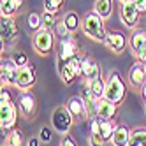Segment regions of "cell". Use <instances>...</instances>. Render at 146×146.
<instances>
[{
    "label": "cell",
    "mask_w": 146,
    "mask_h": 146,
    "mask_svg": "<svg viewBox=\"0 0 146 146\" xmlns=\"http://www.w3.org/2000/svg\"><path fill=\"white\" fill-rule=\"evenodd\" d=\"M104 46H106L111 53L114 55H121L125 49L129 48V35L123 32V30H108L106 40H104Z\"/></svg>",
    "instance_id": "7"
},
{
    "label": "cell",
    "mask_w": 146,
    "mask_h": 146,
    "mask_svg": "<svg viewBox=\"0 0 146 146\" xmlns=\"http://www.w3.org/2000/svg\"><path fill=\"white\" fill-rule=\"evenodd\" d=\"M25 144H27V137L21 129H13L5 134L4 146H25Z\"/></svg>",
    "instance_id": "22"
},
{
    "label": "cell",
    "mask_w": 146,
    "mask_h": 146,
    "mask_svg": "<svg viewBox=\"0 0 146 146\" xmlns=\"http://www.w3.org/2000/svg\"><path fill=\"white\" fill-rule=\"evenodd\" d=\"M81 32L85 34V37H88L93 42H100L104 44L108 35V28H106V19L102 16H99L95 11H88L81 19Z\"/></svg>",
    "instance_id": "1"
},
{
    "label": "cell",
    "mask_w": 146,
    "mask_h": 146,
    "mask_svg": "<svg viewBox=\"0 0 146 146\" xmlns=\"http://www.w3.org/2000/svg\"><path fill=\"white\" fill-rule=\"evenodd\" d=\"M85 85H88V86H90L92 93H93V95H95L97 99H104V93H106V85H108V79L104 78L102 74H100L99 78H95L93 81H88V83H85Z\"/></svg>",
    "instance_id": "24"
},
{
    "label": "cell",
    "mask_w": 146,
    "mask_h": 146,
    "mask_svg": "<svg viewBox=\"0 0 146 146\" xmlns=\"http://www.w3.org/2000/svg\"><path fill=\"white\" fill-rule=\"evenodd\" d=\"M62 18V21L65 23V27H67V30L72 34V35H76L79 30H81V19L83 18H79V14L76 13V11H72V9H69V11H65L64 14L60 16Z\"/></svg>",
    "instance_id": "19"
},
{
    "label": "cell",
    "mask_w": 146,
    "mask_h": 146,
    "mask_svg": "<svg viewBox=\"0 0 146 146\" xmlns=\"http://www.w3.org/2000/svg\"><path fill=\"white\" fill-rule=\"evenodd\" d=\"M60 146H78V143L74 141V137H72L70 134H67L65 137H64V141H62V144Z\"/></svg>",
    "instance_id": "36"
},
{
    "label": "cell",
    "mask_w": 146,
    "mask_h": 146,
    "mask_svg": "<svg viewBox=\"0 0 146 146\" xmlns=\"http://www.w3.org/2000/svg\"><path fill=\"white\" fill-rule=\"evenodd\" d=\"M5 2H9V0H0V4H5Z\"/></svg>",
    "instance_id": "41"
},
{
    "label": "cell",
    "mask_w": 146,
    "mask_h": 146,
    "mask_svg": "<svg viewBox=\"0 0 146 146\" xmlns=\"http://www.w3.org/2000/svg\"><path fill=\"white\" fill-rule=\"evenodd\" d=\"M58 21V18H56V13H51V11H44L42 13V23H44V28H53Z\"/></svg>",
    "instance_id": "34"
},
{
    "label": "cell",
    "mask_w": 146,
    "mask_h": 146,
    "mask_svg": "<svg viewBox=\"0 0 146 146\" xmlns=\"http://www.w3.org/2000/svg\"><path fill=\"white\" fill-rule=\"evenodd\" d=\"M25 146H40V139L39 135L35 137V135H30V137H27V144Z\"/></svg>",
    "instance_id": "37"
},
{
    "label": "cell",
    "mask_w": 146,
    "mask_h": 146,
    "mask_svg": "<svg viewBox=\"0 0 146 146\" xmlns=\"http://www.w3.org/2000/svg\"><path fill=\"white\" fill-rule=\"evenodd\" d=\"M99 76H100L99 62L95 58H92L90 55H81V78L85 79V83L93 81Z\"/></svg>",
    "instance_id": "13"
},
{
    "label": "cell",
    "mask_w": 146,
    "mask_h": 146,
    "mask_svg": "<svg viewBox=\"0 0 146 146\" xmlns=\"http://www.w3.org/2000/svg\"><path fill=\"white\" fill-rule=\"evenodd\" d=\"M118 114V106L109 102L108 99H99V106H97V116L102 120H114Z\"/></svg>",
    "instance_id": "17"
},
{
    "label": "cell",
    "mask_w": 146,
    "mask_h": 146,
    "mask_svg": "<svg viewBox=\"0 0 146 146\" xmlns=\"http://www.w3.org/2000/svg\"><path fill=\"white\" fill-rule=\"evenodd\" d=\"M51 30H53V34L56 35V39H67V37H70L72 34L69 32V30H67V27H65V23L64 21H62V18L58 19V21H56V25L53 27V28H51Z\"/></svg>",
    "instance_id": "30"
},
{
    "label": "cell",
    "mask_w": 146,
    "mask_h": 146,
    "mask_svg": "<svg viewBox=\"0 0 146 146\" xmlns=\"http://www.w3.org/2000/svg\"><path fill=\"white\" fill-rule=\"evenodd\" d=\"M127 92H129V86H127V83H125V79L121 78V74L116 72V70H113L109 74V78H108L104 99H108L109 102L120 106V104L125 100V97H127Z\"/></svg>",
    "instance_id": "2"
},
{
    "label": "cell",
    "mask_w": 146,
    "mask_h": 146,
    "mask_svg": "<svg viewBox=\"0 0 146 146\" xmlns=\"http://www.w3.org/2000/svg\"><path fill=\"white\" fill-rule=\"evenodd\" d=\"M144 44H146V30L144 28H134L130 37H129V48L134 53V56L143 49Z\"/></svg>",
    "instance_id": "18"
},
{
    "label": "cell",
    "mask_w": 146,
    "mask_h": 146,
    "mask_svg": "<svg viewBox=\"0 0 146 146\" xmlns=\"http://www.w3.org/2000/svg\"><path fill=\"white\" fill-rule=\"evenodd\" d=\"M32 46H34L37 55L49 56L55 51L56 35L53 34V30H49V28H40L39 32H35L34 37H32Z\"/></svg>",
    "instance_id": "3"
},
{
    "label": "cell",
    "mask_w": 146,
    "mask_h": 146,
    "mask_svg": "<svg viewBox=\"0 0 146 146\" xmlns=\"http://www.w3.org/2000/svg\"><path fill=\"white\" fill-rule=\"evenodd\" d=\"M18 108L19 113L23 114V118H34L37 114V97L34 95V92H19L18 95Z\"/></svg>",
    "instance_id": "9"
},
{
    "label": "cell",
    "mask_w": 146,
    "mask_h": 146,
    "mask_svg": "<svg viewBox=\"0 0 146 146\" xmlns=\"http://www.w3.org/2000/svg\"><path fill=\"white\" fill-rule=\"evenodd\" d=\"M25 4H27V0H9L5 4H0L2 18H14L25 9Z\"/></svg>",
    "instance_id": "20"
},
{
    "label": "cell",
    "mask_w": 146,
    "mask_h": 146,
    "mask_svg": "<svg viewBox=\"0 0 146 146\" xmlns=\"http://www.w3.org/2000/svg\"><path fill=\"white\" fill-rule=\"evenodd\" d=\"M65 108L72 114L74 121H83L86 116V108H85V100L81 99V95H70L65 102Z\"/></svg>",
    "instance_id": "14"
},
{
    "label": "cell",
    "mask_w": 146,
    "mask_h": 146,
    "mask_svg": "<svg viewBox=\"0 0 146 146\" xmlns=\"http://www.w3.org/2000/svg\"><path fill=\"white\" fill-rule=\"evenodd\" d=\"M144 72H146V64H144Z\"/></svg>",
    "instance_id": "43"
},
{
    "label": "cell",
    "mask_w": 146,
    "mask_h": 146,
    "mask_svg": "<svg viewBox=\"0 0 146 146\" xmlns=\"http://www.w3.org/2000/svg\"><path fill=\"white\" fill-rule=\"evenodd\" d=\"M120 19H121L123 27L132 28V30L139 25L141 13H139V9L135 7L134 0H129V2H121L120 4Z\"/></svg>",
    "instance_id": "8"
},
{
    "label": "cell",
    "mask_w": 146,
    "mask_h": 146,
    "mask_svg": "<svg viewBox=\"0 0 146 146\" xmlns=\"http://www.w3.org/2000/svg\"><path fill=\"white\" fill-rule=\"evenodd\" d=\"M74 123H76L74 118H72V114L69 113V109L65 106H56L53 109V113H51V127L58 134L67 135Z\"/></svg>",
    "instance_id": "4"
},
{
    "label": "cell",
    "mask_w": 146,
    "mask_h": 146,
    "mask_svg": "<svg viewBox=\"0 0 146 146\" xmlns=\"http://www.w3.org/2000/svg\"><path fill=\"white\" fill-rule=\"evenodd\" d=\"M35 79H37L35 65L28 64V65H25V67H21L18 70V85H16V88L19 92H30L35 85Z\"/></svg>",
    "instance_id": "11"
},
{
    "label": "cell",
    "mask_w": 146,
    "mask_h": 146,
    "mask_svg": "<svg viewBox=\"0 0 146 146\" xmlns=\"http://www.w3.org/2000/svg\"><path fill=\"white\" fill-rule=\"evenodd\" d=\"M135 58H137L139 62H143V64H146V44L143 46V49L139 51V53L135 55Z\"/></svg>",
    "instance_id": "39"
},
{
    "label": "cell",
    "mask_w": 146,
    "mask_h": 146,
    "mask_svg": "<svg viewBox=\"0 0 146 146\" xmlns=\"http://www.w3.org/2000/svg\"><path fill=\"white\" fill-rule=\"evenodd\" d=\"M53 132H55V129L51 127V125H42V127L39 129V139H40V143L42 144H49L51 141H53Z\"/></svg>",
    "instance_id": "29"
},
{
    "label": "cell",
    "mask_w": 146,
    "mask_h": 146,
    "mask_svg": "<svg viewBox=\"0 0 146 146\" xmlns=\"http://www.w3.org/2000/svg\"><path fill=\"white\" fill-rule=\"evenodd\" d=\"M139 92H141V97H143V100L146 102V83H144V85H143V88H141Z\"/></svg>",
    "instance_id": "40"
},
{
    "label": "cell",
    "mask_w": 146,
    "mask_h": 146,
    "mask_svg": "<svg viewBox=\"0 0 146 146\" xmlns=\"http://www.w3.org/2000/svg\"><path fill=\"white\" fill-rule=\"evenodd\" d=\"M88 144L90 146H109V141H106L97 132H90L88 134Z\"/></svg>",
    "instance_id": "33"
},
{
    "label": "cell",
    "mask_w": 146,
    "mask_h": 146,
    "mask_svg": "<svg viewBox=\"0 0 146 146\" xmlns=\"http://www.w3.org/2000/svg\"><path fill=\"white\" fill-rule=\"evenodd\" d=\"M27 27L30 28V32H39L40 28H44V23H42V13H37V11H32L28 13L27 16Z\"/></svg>",
    "instance_id": "26"
},
{
    "label": "cell",
    "mask_w": 146,
    "mask_h": 146,
    "mask_svg": "<svg viewBox=\"0 0 146 146\" xmlns=\"http://www.w3.org/2000/svg\"><path fill=\"white\" fill-rule=\"evenodd\" d=\"M134 4H135V7L139 9L141 14H146V0H134Z\"/></svg>",
    "instance_id": "38"
},
{
    "label": "cell",
    "mask_w": 146,
    "mask_h": 146,
    "mask_svg": "<svg viewBox=\"0 0 146 146\" xmlns=\"http://www.w3.org/2000/svg\"><path fill=\"white\" fill-rule=\"evenodd\" d=\"M130 146H146V127L130 130Z\"/></svg>",
    "instance_id": "27"
},
{
    "label": "cell",
    "mask_w": 146,
    "mask_h": 146,
    "mask_svg": "<svg viewBox=\"0 0 146 146\" xmlns=\"http://www.w3.org/2000/svg\"><path fill=\"white\" fill-rule=\"evenodd\" d=\"M9 100H13L11 93H9L7 86H2V90H0V102H9Z\"/></svg>",
    "instance_id": "35"
},
{
    "label": "cell",
    "mask_w": 146,
    "mask_h": 146,
    "mask_svg": "<svg viewBox=\"0 0 146 146\" xmlns=\"http://www.w3.org/2000/svg\"><path fill=\"white\" fill-rule=\"evenodd\" d=\"M19 37V27L14 18H2V25H0V39L4 44H13Z\"/></svg>",
    "instance_id": "12"
},
{
    "label": "cell",
    "mask_w": 146,
    "mask_h": 146,
    "mask_svg": "<svg viewBox=\"0 0 146 146\" xmlns=\"http://www.w3.org/2000/svg\"><path fill=\"white\" fill-rule=\"evenodd\" d=\"M144 83H146L144 64L137 60L135 64L130 65V70H129V85H130V88H134V90H141Z\"/></svg>",
    "instance_id": "15"
},
{
    "label": "cell",
    "mask_w": 146,
    "mask_h": 146,
    "mask_svg": "<svg viewBox=\"0 0 146 146\" xmlns=\"http://www.w3.org/2000/svg\"><path fill=\"white\" fill-rule=\"evenodd\" d=\"M18 70H19V67L13 62V58H2V64H0L2 86H16L18 85Z\"/></svg>",
    "instance_id": "10"
},
{
    "label": "cell",
    "mask_w": 146,
    "mask_h": 146,
    "mask_svg": "<svg viewBox=\"0 0 146 146\" xmlns=\"http://www.w3.org/2000/svg\"><path fill=\"white\" fill-rule=\"evenodd\" d=\"M111 144L113 146H130V129L127 125H116Z\"/></svg>",
    "instance_id": "21"
},
{
    "label": "cell",
    "mask_w": 146,
    "mask_h": 146,
    "mask_svg": "<svg viewBox=\"0 0 146 146\" xmlns=\"http://www.w3.org/2000/svg\"><path fill=\"white\" fill-rule=\"evenodd\" d=\"M114 130H116V123H114L113 120H102V118H99V134L106 141L111 143Z\"/></svg>",
    "instance_id": "25"
},
{
    "label": "cell",
    "mask_w": 146,
    "mask_h": 146,
    "mask_svg": "<svg viewBox=\"0 0 146 146\" xmlns=\"http://www.w3.org/2000/svg\"><path fill=\"white\" fill-rule=\"evenodd\" d=\"M58 76H60V79H62V83H64L65 86H69V85H72L76 79H78V76H76V72L72 70L69 65H65V67H62L60 70H58Z\"/></svg>",
    "instance_id": "28"
},
{
    "label": "cell",
    "mask_w": 146,
    "mask_h": 146,
    "mask_svg": "<svg viewBox=\"0 0 146 146\" xmlns=\"http://www.w3.org/2000/svg\"><path fill=\"white\" fill-rule=\"evenodd\" d=\"M11 58H13V62H14V64H16L19 69L30 64V60H28V55L25 53V51H14Z\"/></svg>",
    "instance_id": "31"
},
{
    "label": "cell",
    "mask_w": 146,
    "mask_h": 146,
    "mask_svg": "<svg viewBox=\"0 0 146 146\" xmlns=\"http://www.w3.org/2000/svg\"><path fill=\"white\" fill-rule=\"evenodd\" d=\"M118 2H120V4H121V2H129V0H118Z\"/></svg>",
    "instance_id": "42"
},
{
    "label": "cell",
    "mask_w": 146,
    "mask_h": 146,
    "mask_svg": "<svg viewBox=\"0 0 146 146\" xmlns=\"http://www.w3.org/2000/svg\"><path fill=\"white\" fill-rule=\"evenodd\" d=\"M81 99L85 100V108H86V116H88V120L90 118H95L97 116V106H99V99L92 93V90H90V86L88 85H85L83 86V90H81Z\"/></svg>",
    "instance_id": "16"
},
{
    "label": "cell",
    "mask_w": 146,
    "mask_h": 146,
    "mask_svg": "<svg viewBox=\"0 0 146 146\" xmlns=\"http://www.w3.org/2000/svg\"><path fill=\"white\" fill-rule=\"evenodd\" d=\"M113 9H114V0H95V4H93V11L104 19L111 18Z\"/></svg>",
    "instance_id": "23"
},
{
    "label": "cell",
    "mask_w": 146,
    "mask_h": 146,
    "mask_svg": "<svg viewBox=\"0 0 146 146\" xmlns=\"http://www.w3.org/2000/svg\"><path fill=\"white\" fill-rule=\"evenodd\" d=\"M76 55H79V46H78V40L74 39V35H70L67 39H62L58 51H56V69L60 70L62 67H65L67 62Z\"/></svg>",
    "instance_id": "5"
},
{
    "label": "cell",
    "mask_w": 146,
    "mask_h": 146,
    "mask_svg": "<svg viewBox=\"0 0 146 146\" xmlns=\"http://www.w3.org/2000/svg\"><path fill=\"white\" fill-rule=\"evenodd\" d=\"M65 0H44V11H51V13H60V9L64 7Z\"/></svg>",
    "instance_id": "32"
},
{
    "label": "cell",
    "mask_w": 146,
    "mask_h": 146,
    "mask_svg": "<svg viewBox=\"0 0 146 146\" xmlns=\"http://www.w3.org/2000/svg\"><path fill=\"white\" fill-rule=\"evenodd\" d=\"M18 104L14 100H9V102H0V127L2 130L9 132L14 129V125L18 121Z\"/></svg>",
    "instance_id": "6"
}]
</instances>
